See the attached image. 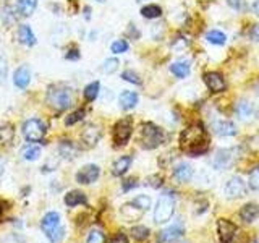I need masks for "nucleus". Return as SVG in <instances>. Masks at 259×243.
I'll list each match as a JSON object with an SVG mask.
<instances>
[{
    "mask_svg": "<svg viewBox=\"0 0 259 243\" xmlns=\"http://www.w3.org/2000/svg\"><path fill=\"white\" fill-rule=\"evenodd\" d=\"M182 149L190 156H201L209 149V138L201 124L190 125L180 135Z\"/></svg>",
    "mask_w": 259,
    "mask_h": 243,
    "instance_id": "f257e3e1",
    "label": "nucleus"
},
{
    "mask_svg": "<svg viewBox=\"0 0 259 243\" xmlns=\"http://www.w3.org/2000/svg\"><path fill=\"white\" fill-rule=\"evenodd\" d=\"M47 104L51 105L52 109L55 110H65L68 109L71 102H73V97H71V91L68 88H65L62 85H57V86H51L47 91V97H46Z\"/></svg>",
    "mask_w": 259,
    "mask_h": 243,
    "instance_id": "f03ea898",
    "label": "nucleus"
},
{
    "mask_svg": "<svg viewBox=\"0 0 259 243\" xmlns=\"http://www.w3.org/2000/svg\"><path fill=\"white\" fill-rule=\"evenodd\" d=\"M40 227H42L44 233L47 235V238L52 243H60L63 238V227L60 224V214L52 211V213H47L42 221H40Z\"/></svg>",
    "mask_w": 259,
    "mask_h": 243,
    "instance_id": "7ed1b4c3",
    "label": "nucleus"
},
{
    "mask_svg": "<svg viewBox=\"0 0 259 243\" xmlns=\"http://www.w3.org/2000/svg\"><path fill=\"white\" fill-rule=\"evenodd\" d=\"M165 140L164 130L159 128L157 125L151 124H143L141 127V144L144 149H156L157 146H160Z\"/></svg>",
    "mask_w": 259,
    "mask_h": 243,
    "instance_id": "20e7f679",
    "label": "nucleus"
},
{
    "mask_svg": "<svg viewBox=\"0 0 259 243\" xmlns=\"http://www.w3.org/2000/svg\"><path fill=\"white\" fill-rule=\"evenodd\" d=\"M175 213V199L170 193H164L157 199V205L154 208V222L165 224Z\"/></svg>",
    "mask_w": 259,
    "mask_h": 243,
    "instance_id": "39448f33",
    "label": "nucleus"
},
{
    "mask_svg": "<svg viewBox=\"0 0 259 243\" xmlns=\"http://www.w3.org/2000/svg\"><path fill=\"white\" fill-rule=\"evenodd\" d=\"M21 132H23V136L26 138V141L39 143L44 140V136L47 133V125L39 118H29L23 124Z\"/></svg>",
    "mask_w": 259,
    "mask_h": 243,
    "instance_id": "423d86ee",
    "label": "nucleus"
},
{
    "mask_svg": "<svg viewBox=\"0 0 259 243\" xmlns=\"http://www.w3.org/2000/svg\"><path fill=\"white\" fill-rule=\"evenodd\" d=\"M133 133V118L125 117L118 120L115 127H113V143L117 146H125Z\"/></svg>",
    "mask_w": 259,
    "mask_h": 243,
    "instance_id": "0eeeda50",
    "label": "nucleus"
},
{
    "mask_svg": "<svg viewBox=\"0 0 259 243\" xmlns=\"http://www.w3.org/2000/svg\"><path fill=\"white\" fill-rule=\"evenodd\" d=\"M238 157V151L237 149H219L215 152V156L212 159V166L217 170H225L235 164V160Z\"/></svg>",
    "mask_w": 259,
    "mask_h": 243,
    "instance_id": "6e6552de",
    "label": "nucleus"
},
{
    "mask_svg": "<svg viewBox=\"0 0 259 243\" xmlns=\"http://www.w3.org/2000/svg\"><path fill=\"white\" fill-rule=\"evenodd\" d=\"M246 193V183L243 182L241 177H232L225 185V196L230 199H237L245 196Z\"/></svg>",
    "mask_w": 259,
    "mask_h": 243,
    "instance_id": "1a4fd4ad",
    "label": "nucleus"
},
{
    "mask_svg": "<svg viewBox=\"0 0 259 243\" xmlns=\"http://www.w3.org/2000/svg\"><path fill=\"white\" fill-rule=\"evenodd\" d=\"M101 175V169L96 164H88L84 167H81L76 172V182L81 185H89L94 183Z\"/></svg>",
    "mask_w": 259,
    "mask_h": 243,
    "instance_id": "9d476101",
    "label": "nucleus"
},
{
    "mask_svg": "<svg viewBox=\"0 0 259 243\" xmlns=\"http://www.w3.org/2000/svg\"><path fill=\"white\" fill-rule=\"evenodd\" d=\"M217 233L222 243H230L235 238V235H237V225L230 221H227V219H219Z\"/></svg>",
    "mask_w": 259,
    "mask_h": 243,
    "instance_id": "9b49d317",
    "label": "nucleus"
},
{
    "mask_svg": "<svg viewBox=\"0 0 259 243\" xmlns=\"http://www.w3.org/2000/svg\"><path fill=\"white\" fill-rule=\"evenodd\" d=\"M185 233V229H183V224H174L167 227V229L160 230L159 235H157V241L159 243H172L175 240H178Z\"/></svg>",
    "mask_w": 259,
    "mask_h": 243,
    "instance_id": "f8f14e48",
    "label": "nucleus"
},
{
    "mask_svg": "<svg viewBox=\"0 0 259 243\" xmlns=\"http://www.w3.org/2000/svg\"><path fill=\"white\" fill-rule=\"evenodd\" d=\"M204 83L212 93H222V91H225V88H227L224 76L221 75V73H217V71L204 73Z\"/></svg>",
    "mask_w": 259,
    "mask_h": 243,
    "instance_id": "ddd939ff",
    "label": "nucleus"
},
{
    "mask_svg": "<svg viewBox=\"0 0 259 243\" xmlns=\"http://www.w3.org/2000/svg\"><path fill=\"white\" fill-rule=\"evenodd\" d=\"M29 81H31V70L26 67V65H21V67H18V68L15 70V73H13V85L16 88H20V89L28 88Z\"/></svg>",
    "mask_w": 259,
    "mask_h": 243,
    "instance_id": "4468645a",
    "label": "nucleus"
},
{
    "mask_svg": "<svg viewBox=\"0 0 259 243\" xmlns=\"http://www.w3.org/2000/svg\"><path fill=\"white\" fill-rule=\"evenodd\" d=\"M235 113H237V117L243 122H246L249 118H253L254 117V113H256V109H254V105L251 104L249 101L246 99H243L240 101L237 105H235Z\"/></svg>",
    "mask_w": 259,
    "mask_h": 243,
    "instance_id": "2eb2a0df",
    "label": "nucleus"
},
{
    "mask_svg": "<svg viewBox=\"0 0 259 243\" xmlns=\"http://www.w3.org/2000/svg\"><path fill=\"white\" fill-rule=\"evenodd\" d=\"M212 130L219 136H233L237 135V127L230 120H215L212 122Z\"/></svg>",
    "mask_w": 259,
    "mask_h": 243,
    "instance_id": "dca6fc26",
    "label": "nucleus"
},
{
    "mask_svg": "<svg viewBox=\"0 0 259 243\" xmlns=\"http://www.w3.org/2000/svg\"><path fill=\"white\" fill-rule=\"evenodd\" d=\"M193 174H194V170H193V167L188 164V162H180V164L175 166V169H174L175 180H178L180 183L190 182L193 178Z\"/></svg>",
    "mask_w": 259,
    "mask_h": 243,
    "instance_id": "f3484780",
    "label": "nucleus"
},
{
    "mask_svg": "<svg viewBox=\"0 0 259 243\" xmlns=\"http://www.w3.org/2000/svg\"><path fill=\"white\" fill-rule=\"evenodd\" d=\"M81 140H83V143L86 146H94L97 144V141L101 140V128L97 127V125H88L84 130H83V133H81Z\"/></svg>",
    "mask_w": 259,
    "mask_h": 243,
    "instance_id": "a211bd4d",
    "label": "nucleus"
},
{
    "mask_svg": "<svg viewBox=\"0 0 259 243\" xmlns=\"http://www.w3.org/2000/svg\"><path fill=\"white\" fill-rule=\"evenodd\" d=\"M65 205L68 208H75V206H79V205H86L88 199H86V194L83 191H78V190H73V191H68L65 194Z\"/></svg>",
    "mask_w": 259,
    "mask_h": 243,
    "instance_id": "6ab92c4d",
    "label": "nucleus"
},
{
    "mask_svg": "<svg viewBox=\"0 0 259 243\" xmlns=\"http://www.w3.org/2000/svg\"><path fill=\"white\" fill-rule=\"evenodd\" d=\"M132 156H121L118 157L115 162H113V166H112V174L115 175V177H121V175H125L128 172V169L130 166H132Z\"/></svg>",
    "mask_w": 259,
    "mask_h": 243,
    "instance_id": "aec40b11",
    "label": "nucleus"
},
{
    "mask_svg": "<svg viewBox=\"0 0 259 243\" xmlns=\"http://www.w3.org/2000/svg\"><path fill=\"white\" fill-rule=\"evenodd\" d=\"M18 40L21 44L28 46V47L36 44V36H34V32H32V29L28 26V24H20V26H18Z\"/></svg>",
    "mask_w": 259,
    "mask_h": 243,
    "instance_id": "412c9836",
    "label": "nucleus"
},
{
    "mask_svg": "<svg viewBox=\"0 0 259 243\" xmlns=\"http://www.w3.org/2000/svg\"><path fill=\"white\" fill-rule=\"evenodd\" d=\"M240 217L248 224L254 222L256 219H259V206L253 205V202H248V205H245L240 209Z\"/></svg>",
    "mask_w": 259,
    "mask_h": 243,
    "instance_id": "4be33fe9",
    "label": "nucleus"
},
{
    "mask_svg": "<svg viewBox=\"0 0 259 243\" xmlns=\"http://www.w3.org/2000/svg\"><path fill=\"white\" fill-rule=\"evenodd\" d=\"M118 104L123 110H130L133 109L138 104V94L135 91H123L118 96Z\"/></svg>",
    "mask_w": 259,
    "mask_h": 243,
    "instance_id": "5701e85b",
    "label": "nucleus"
},
{
    "mask_svg": "<svg viewBox=\"0 0 259 243\" xmlns=\"http://www.w3.org/2000/svg\"><path fill=\"white\" fill-rule=\"evenodd\" d=\"M37 7V0H16V10L21 16H31Z\"/></svg>",
    "mask_w": 259,
    "mask_h": 243,
    "instance_id": "b1692460",
    "label": "nucleus"
},
{
    "mask_svg": "<svg viewBox=\"0 0 259 243\" xmlns=\"http://www.w3.org/2000/svg\"><path fill=\"white\" fill-rule=\"evenodd\" d=\"M170 71H172L177 78H186L190 75V63L185 60H177L170 65Z\"/></svg>",
    "mask_w": 259,
    "mask_h": 243,
    "instance_id": "393cba45",
    "label": "nucleus"
},
{
    "mask_svg": "<svg viewBox=\"0 0 259 243\" xmlns=\"http://www.w3.org/2000/svg\"><path fill=\"white\" fill-rule=\"evenodd\" d=\"M144 211H141L140 208H136L133 202H128L123 208H121V216H123L126 221H136V219H140L141 214Z\"/></svg>",
    "mask_w": 259,
    "mask_h": 243,
    "instance_id": "a878e982",
    "label": "nucleus"
},
{
    "mask_svg": "<svg viewBox=\"0 0 259 243\" xmlns=\"http://www.w3.org/2000/svg\"><path fill=\"white\" fill-rule=\"evenodd\" d=\"M39 156H40V148H39V146H36V144H26L21 149V157L24 160H29V162L37 160Z\"/></svg>",
    "mask_w": 259,
    "mask_h": 243,
    "instance_id": "bb28decb",
    "label": "nucleus"
},
{
    "mask_svg": "<svg viewBox=\"0 0 259 243\" xmlns=\"http://www.w3.org/2000/svg\"><path fill=\"white\" fill-rule=\"evenodd\" d=\"M99 91H101V83L99 81H93V83H89L84 91H83V96L88 102H93L97 99V96H99Z\"/></svg>",
    "mask_w": 259,
    "mask_h": 243,
    "instance_id": "cd10ccee",
    "label": "nucleus"
},
{
    "mask_svg": "<svg viewBox=\"0 0 259 243\" xmlns=\"http://www.w3.org/2000/svg\"><path fill=\"white\" fill-rule=\"evenodd\" d=\"M206 39H207V43H209V44H214V46H224V44H225V40H227V36L224 34L222 31L212 29V31H209L207 34H206Z\"/></svg>",
    "mask_w": 259,
    "mask_h": 243,
    "instance_id": "c85d7f7f",
    "label": "nucleus"
},
{
    "mask_svg": "<svg viewBox=\"0 0 259 243\" xmlns=\"http://www.w3.org/2000/svg\"><path fill=\"white\" fill-rule=\"evenodd\" d=\"M141 15L148 20H156L162 15V8L159 5H146L141 8Z\"/></svg>",
    "mask_w": 259,
    "mask_h": 243,
    "instance_id": "c756f323",
    "label": "nucleus"
},
{
    "mask_svg": "<svg viewBox=\"0 0 259 243\" xmlns=\"http://www.w3.org/2000/svg\"><path fill=\"white\" fill-rule=\"evenodd\" d=\"M13 136H15V130H13V125L10 124H5L0 127V143L2 144H7V143H10L13 140Z\"/></svg>",
    "mask_w": 259,
    "mask_h": 243,
    "instance_id": "7c9ffc66",
    "label": "nucleus"
},
{
    "mask_svg": "<svg viewBox=\"0 0 259 243\" xmlns=\"http://www.w3.org/2000/svg\"><path fill=\"white\" fill-rule=\"evenodd\" d=\"M149 229L148 227H144V225H136L132 229V235H133V238L138 240V241H144V240H148L149 238Z\"/></svg>",
    "mask_w": 259,
    "mask_h": 243,
    "instance_id": "2f4dec72",
    "label": "nucleus"
},
{
    "mask_svg": "<svg viewBox=\"0 0 259 243\" xmlns=\"http://www.w3.org/2000/svg\"><path fill=\"white\" fill-rule=\"evenodd\" d=\"M84 115H86V110H84V109H78V110H75V112H71L70 115H68L67 118H65V125H68V127L75 125V124H78V122L83 120Z\"/></svg>",
    "mask_w": 259,
    "mask_h": 243,
    "instance_id": "473e14b6",
    "label": "nucleus"
},
{
    "mask_svg": "<svg viewBox=\"0 0 259 243\" xmlns=\"http://www.w3.org/2000/svg\"><path fill=\"white\" fill-rule=\"evenodd\" d=\"M132 202L136 208H140L141 211H148L151 208V198L146 196V194H140V196H136Z\"/></svg>",
    "mask_w": 259,
    "mask_h": 243,
    "instance_id": "72a5a7b5",
    "label": "nucleus"
},
{
    "mask_svg": "<svg viewBox=\"0 0 259 243\" xmlns=\"http://www.w3.org/2000/svg\"><path fill=\"white\" fill-rule=\"evenodd\" d=\"M248 183H249V188L251 190H254V191L259 190V166H256L249 172V180H248Z\"/></svg>",
    "mask_w": 259,
    "mask_h": 243,
    "instance_id": "f704fd0d",
    "label": "nucleus"
},
{
    "mask_svg": "<svg viewBox=\"0 0 259 243\" xmlns=\"http://www.w3.org/2000/svg\"><path fill=\"white\" fill-rule=\"evenodd\" d=\"M110 51L113 54H125L128 51V43H126L125 39H117L115 43H112Z\"/></svg>",
    "mask_w": 259,
    "mask_h": 243,
    "instance_id": "c9c22d12",
    "label": "nucleus"
},
{
    "mask_svg": "<svg viewBox=\"0 0 259 243\" xmlns=\"http://www.w3.org/2000/svg\"><path fill=\"white\" fill-rule=\"evenodd\" d=\"M86 243H105V235L101 230H91L86 238Z\"/></svg>",
    "mask_w": 259,
    "mask_h": 243,
    "instance_id": "e433bc0d",
    "label": "nucleus"
},
{
    "mask_svg": "<svg viewBox=\"0 0 259 243\" xmlns=\"http://www.w3.org/2000/svg\"><path fill=\"white\" fill-rule=\"evenodd\" d=\"M121 79H125L132 85H141V78L138 76V73H135L132 70H125L123 73H121Z\"/></svg>",
    "mask_w": 259,
    "mask_h": 243,
    "instance_id": "4c0bfd02",
    "label": "nucleus"
},
{
    "mask_svg": "<svg viewBox=\"0 0 259 243\" xmlns=\"http://www.w3.org/2000/svg\"><path fill=\"white\" fill-rule=\"evenodd\" d=\"M117 68H118L117 59H107L102 65V70H104V73H107V75H112L113 71H117Z\"/></svg>",
    "mask_w": 259,
    "mask_h": 243,
    "instance_id": "58836bf2",
    "label": "nucleus"
},
{
    "mask_svg": "<svg viewBox=\"0 0 259 243\" xmlns=\"http://www.w3.org/2000/svg\"><path fill=\"white\" fill-rule=\"evenodd\" d=\"M7 71H8L7 59H5L4 55H0V83H5V79H7Z\"/></svg>",
    "mask_w": 259,
    "mask_h": 243,
    "instance_id": "ea45409f",
    "label": "nucleus"
},
{
    "mask_svg": "<svg viewBox=\"0 0 259 243\" xmlns=\"http://www.w3.org/2000/svg\"><path fill=\"white\" fill-rule=\"evenodd\" d=\"M79 57H81V54L76 46H71L67 51V54H65V59L67 60H79Z\"/></svg>",
    "mask_w": 259,
    "mask_h": 243,
    "instance_id": "a19ab883",
    "label": "nucleus"
},
{
    "mask_svg": "<svg viewBox=\"0 0 259 243\" xmlns=\"http://www.w3.org/2000/svg\"><path fill=\"white\" fill-rule=\"evenodd\" d=\"M227 4L232 8H235V10H245L246 8V4L243 2V0H227Z\"/></svg>",
    "mask_w": 259,
    "mask_h": 243,
    "instance_id": "79ce46f5",
    "label": "nucleus"
},
{
    "mask_svg": "<svg viewBox=\"0 0 259 243\" xmlns=\"http://www.w3.org/2000/svg\"><path fill=\"white\" fill-rule=\"evenodd\" d=\"M109 243H128V238H126V235H125V233L118 232L117 235H113L112 240H110Z\"/></svg>",
    "mask_w": 259,
    "mask_h": 243,
    "instance_id": "37998d69",
    "label": "nucleus"
},
{
    "mask_svg": "<svg viewBox=\"0 0 259 243\" xmlns=\"http://www.w3.org/2000/svg\"><path fill=\"white\" fill-rule=\"evenodd\" d=\"M135 186H138L136 178H128V180L123 182V191H130L132 188H135Z\"/></svg>",
    "mask_w": 259,
    "mask_h": 243,
    "instance_id": "c03bdc74",
    "label": "nucleus"
},
{
    "mask_svg": "<svg viewBox=\"0 0 259 243\" xmlns=\"http://www.w3.org/2000/svg\"><path fill=\"white\" fill-rule=\"evenodd\" d=\"M148 185L154 186V188H157V186L162 185V178L159 175H154V177H149L148 178Z\"/></svg>",
    "mask_w": 259,
    "mask_h": 243,
    "instance_id": "a18cd8bd",
    "label": "nucleus"
},
{
    "mask_svg": "<svg viewBox=\"0 0 259 243\" xmlns=\"http://www.w3.org/2000/svg\"><path fill=\"white\" fill-rule=\"evenodd\" d=\"M251 39L259 43V24H254V26L251 28Z\"/></svg>",
    "mask_w": 259,
    "mask_h": 243,
    "instance_id": "49530a36",
    "label": "nucleus"
},
{
    "mask_svg": "<svg viewBox=\"0 0 259 243\" xmlns=\"http://www.w3.org/2000/svg\"><path fill=\"white\" fill-rule=\"evenodd\" d=\"M253 12H254V15L259 16V0H256V2L253 4Z\"/></svg>",
    "mask_w": 259,
    "mask_h": 243,
    "instance_id": "de8ad7c7",
    "label": "nucleus"
},
{
    "mask_svg": "<svg viewBox=\"0 0 259 243\" xmlns=\"http://www.w3.org/2000/svg\"><path fill=\"white\" fill-rule=\"evenodd\" d=\"M89 12H91V8H89V7H84V18H86V20H89V16H91V15H89Z\"/></svg>",
    "mask_w": 259,
    "mask_h": 243,
    "instance_id": "09e8293b",
    "label": "nucleus"
},
{
    "mask_svg": "<svg viewBox=\"0 0 259 243\" xmlns=\"http://www.w3.org/2000/svg\"><path fill=\"white\" fill-rule=\"evenodd\" d=\"M4 211H5V202H4L2 199H0V216L4 214Z\"/></svg>",
    "mask_w": 259,
    "mask_h": 243,
    "instance_id": "8fccbe9b",
    "label": "nucleus"
},
{
    "mask_svg": "<svg viewBox=\"0 0 259 243\" xmlns=\"http://www.w3.org/2000/svg\"><path fill=\"white\" fill-rule=\"evenodd\" d=\"M96 2H99V4H104V2H105V0H96Z\"/></svg>",
    "mask_w": 259,
    "mask_h": 243,
    "instance_id": "3c124183",
    "label": "nucleus"
},
{
    "mask_svg": "<svg viewBox=\"0 0 259 243\" xmlns=\"http://www.w3.org/2000/svg\"><path fill=\"white\" fill-rule=\"evenodd\" d=\"M138 2H143V0H138Z\"/></svg>",
    "mask_w": 259,
    "mask_h": 243,
    "instance_id": "603ef678",
    "label": "nucleus"
}]
</instances>
